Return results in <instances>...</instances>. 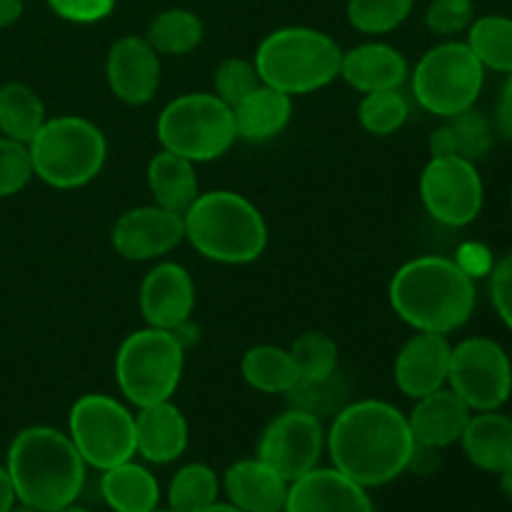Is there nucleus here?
Returning a JSON list of instances; mask_svg holds the SVG:
<instances>
[{"label":"nucleus","mask_w":512,"mask_h":512,"mask_svg":"<svg viewBox=\"0 0 512 512\" xmlns=\"http://www.w3.org/2000/svg\"><path fill=\"white\" fill-rule=\"evenodd\" d=\"M448 385L473 413L500 410L512 393V363L493 338H468L450 350Z\"/></svg>","instance_id":"nucleus-11"},{"label":"nucleus","mask_w":512,"mask_h":512,"mask_svg":"<svg viewBox=\"0 0 512 512\" xmlns=\"http://www.w3.org/2000/svg\"><path fill=\"white\" fill-rule=\"evenodd\" d=\"M100 495L113 512H150L160 508V485L145 465L135 460L103 470Z\"/></svg>","instance_id":"nucleus-25"},{"label":"nucleus","mask_w":512,"mask_h":512,"mask_svg":"<svg viewBox=\"0 0 512 512\" xmlns=\"http://www.w3.org/2000/svg\"><path fill=\"white\" fill-rule=\"evenodd\" d=\"M148 188L155 205L183 215L200 195L195 163L170 150H160L148 163Z\"/></svg>","instance_id":"nucleus-26"},{"label":"nucleus","mask_w":512,"mask_h":512,"mask_svg":"<svg viewBox=\"0 0 512 512\" xmlns=\"http://www.w3.org/2000/svg\"><path fill=\"white\" fill-rule=\"evenodd\" d=\"M428 145H430V155H433V158H450V155H458L450 125H440V128H435L433 133H430Z\"/></svg>","instance_id":"nucleus-43"},{"label":"nucleus","mask_w":512,"mask_h":512,"mask_svg":"<svg viewBox=\"0 0 512 512\" xmlns=\"http://www.w3.org/2000/svg\"><path fill=\"white\" fill-rule=\"evenodd\" d=\"M243 378L250 388L268 395H285L298 380L290 350L275 348V345H255L243 355Z\"/></svg>","instance_id":"nucleus-28"},{"label":"nucleus","mask_w":512,"mask_h":512,"mask_svg":"<svg viewBox=\"0 0 512 512\" xmlns=\"http://www.w3.org/2000/svg\"><path fill=\"white\" fill-rule=\"evenodd\" d=\"M500 488H503V493L512 500V463L500 473Z\"/></svg>","instance_id":"nucleus-46"},{"label":"nucleus","mask_w":512,"mask_h":512,"mask_svg":"<svg viewBox=\"0 0 512 512\" xmlns=\"http://www.w3.org/2000/svg\"><path fill=\"white\" fill-rule=\"evenodd\" d=\"M33 178L28 145L0 135V198L18 195Z\"/></svg>","instance_id":"nucleus-38"},{"label":"nucleus","mask_w":512,"mask_h":512,"mask_svg":"<svg viewBox=\"0 0 512 512\" xmlns=\"http://www.w3.org/2000/svg\"><path fill=\"white\" fill-rule=\"evenodd\" d=\"M388 295L395 315L410 328L440 335L463 328L478 303L473 275L440 255H423L405 263L390 280Z\"/></svg>","instance_id":"nucleus-2"},{"label":"nucleus","mask_w":512,"mask_h":512,"mask_svg":"<svg viewBox=\"0 0 512 512\" xmlns=\"http://www.w3.org/2000/svg\"><path fill=\"white\" fill-rule=\"evenodd\" d=\"M285 512H375V505L368 488L338 468L318 465L290 483Z\"/></svg>","instance_id":"nucleus-16"},{"label":"nucleus","mask_w":512,"mask_h":512,"mask_svg":"<svg viewBox=\"0 0 512 512\" xmlns=\"http://www.w3.org/2000/svg\"><path fill=\"white\" fill-rule=\"evenodd\" d=\"M48 5L58 18L70 23H98L113 13L115 0H48Z\"/></svg>","instance_id":"nucleus-40"},{"label":"nucleus","mask_w":512,"mask_h":512,"mask_svg":"<svg viewBox=\"0 0 512 512\" xmlns=\"http://www.w3.org/2000/svg\"><path fill=\"white\" fill-rule=\"evenodd\" d=\"M470 415L473 410L465 405L460 395H455L450 388H440L415 400L413 413L408 415V425L415 445L443 450L448 445L460 443V435H463Z\"/></svg>","instance_id":"nucleus-20"},{"label":"nucleus","mask_w":512,"mask_h":512,"mask_svg":"<svg viewBox=\"0 0 512 512\" xmlns=\"http://www.w3.org/2000/svg\"><path fill=\"white\" fill-rule=\"evenodd\" d=\"M23 10H25V0H0V30L18 23Z\"/></svg>","instance_id":"nucleus-45"},{"label":"nucleus","mask_w":512,"mask_h":512,"mask_svg":"<svg viewBox=\"0 0 512 512\" xmlns=\"http://www.w3.org/2000/svg\"><path fill=\"white\" fill-rule=\"evenodd\" d=\"M450 130H453L455 138V150H458L460 158L470 160V163H478L493 148V123L485 118L480 110L468 108L463 113L453 115L450 118Z\"/></svg>","instance_id":"nucleus-36"},{"label":"nucleus","mask_w":512,"mask_h":512,"mask_svg":"<svg viewBox=\"0 0 512 512\" xmlns=\"http://www.w3.org/2000/svg\"><path fill=\"white\" fill-rule=\"evenodd\" d=\"M110 238L125 260H155L185 240L183 215L160 205H140L115 220Z\"/></svg>","instance_id":"nucleus-14"},{"label":"nucleus","mask_w":512,"mask_h":512,"mask_svg":"<svg viewBox=\"0 0 512 512\" xmlns=\"http://www.w3.org/2000/svg\"><path fill=\"white\" fill-rule=\"evenodd\" d=\"M228 503L243 512H278L285 508L290 483L260 458L238 460L223 475Z\"/></svg>","instance_id":"nucleus-21"},{"label":"nucleus","mask_w":512,"mask_h":512,"mask_svg":"<svg viewBox=\"0 0 512 512\" xmlns=\"http://www.w3.org/2000/svg\"><path fill=\"white\" fill-rule=\"evenodd\" d=\"M460 445L475 468L500 475L512 463V418L498 410L470 415Z\"/></svg>","instance_id":"nucleus-24"},{"label":"nucleus","mask_w":512,"mask_h":512,"mask_svg":"<svg viewBox=\"0 0 512 512\" xmlns=\"http://www.w3.org/2000/svg\"><path fill=\"white\" fill-rule=\"evenodd\" d=\"M495 123H498L500 135H505V138L512 140V73H508V80H505L503 85V93H500Z\"/></svg>","instance_id":"nucleus-42"},{"label":"nucleus","mask_w":512,"mask_h":512,"mask_svg":"<svg viewBox=\"0 0 512 512\" xmlns=\"http://www.w3.org/2000/svg\"><path fill=\"white\" fill-rule=\"evenodd\" d=\"M105 78L125 105L150 103L160 88V55L145 38L125 35L110 45Z\"/></svg>","instance_id":"nucleus-15"},{"label":"nucleus","mask_w":512,"mask_h":512,"mask_svg":"<svg viewBox=\"0 0 512 512\" xmlns=\"http://www.w3.org/2000/svg\"><path fill=\"white\" fill-rule=\"evenodd\" d=\"M340 78L360 93L395 90L408 78V60L393 45L365 43L343 53Z\"/></svg>","instance_id":"nucleus-22"},{"label":"nucleus","mask_w":512,"mask_h":512,"mask_svg":"<svg viewBox=\"0 0 512 512\" xmlns=\"http://www.w3.org/2000/svg\"><path fill=\"white\" fill-rule=\"evenodd\" d=\"M343 50L323 30L280 28L255 50L260 80L288 95H305L325 88L340 75Z\"/></svg>","instance_id":"nucleus-5"},{"label":"nucleus","mask_w":512,"mask_h":512,"mask_svg":"<svg viewBox=\"0 0 512 512\" xmlns=\"http://www.w3.org/2000/svg\"><path fill=\"white\" fill-rule=\"evenodd\" d=\"M325 450V430L315 415L288 408L268 423L258 440V455L288 483L318 468Z\"/></svg>","instance_id":"nucleus-13"},{"label":"nucleus","mask_w":512,"mask_h":512,"mask_svg":"<svg viewBox=\"0 0 512 512\" xmlns=\"http://www.w3.org/2000/svg\"><path fill=\"white\" fill-rule=\"evenodd\" d=\"M5 468L18 503L38 512H55L78 503L88 465L68 433L48 425H30L10 443Z\"/></svg>","instance_id":"nucleus-3"},{"label":"nucleus","mask_w":512,"mask_h":512,"mask_svg":"<svg viewBox=\"0 0 512 512\" xmlns=\"http://www.w3.org/2000/svg\"><path fill=\"white\" fill-rule=\"evenodd\" d=\"M260 85H263V80H260L258 68L245 58H228L215 70V95L230 108H235L240 100L248 98Z\"/></svg>","instance_id":"nucleus-37"},{"label":"nucleus","mask_w":512,"mask_h":512,"mask_svg":"<svg viewBox=\"0 0 512 512\" xmlns=\"http://www.w3.org/2000/svg\"><path fill=\"white\" fill-rule=\"evenodd\" d=\"M290 115H293V95L263 83L233 108L235 133L248 143H265L278 138L288 128Z\"/></svg>","instance_id":"nucleus-23"},{"label":"nucleus","mask_w":512,"mask_h":512,"mask_svg":"<svg viewBox=\"0 0 512 512\" xmlns=\"http://www.w3.org/2000/svg\"><path fill=\"white\" fill-rule=\"evenodd\" d=\"M150 512H173V510H168V508H165V510H160V508H155V510H150Z\"/></svg>","instance_id":"nucleus-50"},{"label":"nucleus","mask_w":512,"mask_h":512,"mask_svg":"<svg viewBox=\"0 0 512 512\" xmlns=\"http://www.w3.org/2000/svg\"><path fill=\"white\" fill-rule=\"evenodd\" d=\"M408 115V100L400 95L398 88L365 93L358 108L360 125L373 135H393L395 130L403 128Z\"/></svg>","instance_id":"nucleus-35"},{"label":"nucleus","mask_w":512,"mask_h":512,"mask_svg":"<svg viewBox=\"0 0 512 512\" xmlns=\"http://www.w3.org/2000/svg\"><path fill=\"white\" fill-rule=\"evenodd\" d=\"M188 448V420L170 400L138 408L135 455L153 465L175 463Z\"/></svg>","instance_id":"nucleus-19"},{"label":"nucleus","mask_w":512,"mask_h":512,"mask_svg":"<svg viewBox=\"0 0 512 512\" xmlns=\"http://www.w3.org/2000/svg\"><path fill=\"white\" fill-rule=\"evenodd\" d=\"M68 435L88 468L108 470L135 458V415L103 393H88L70 408Z\"/></svg>","instance_id":"nucleus-10"},{"label":"nucleus","mask_w":512,"mask_h":512,"mask_svg":"<svg viewBox=\"0 0 512 512\" xmlns=\"http://www.w3.org/2000/svg\"><path fill=\"white\" fill-rule=\"evenodd\" d=\"M468 48L483 68L512 73V18L505 15H483L468 28Z\"/></svg>","instance_id":"nucleus-30"},{"label":"nucleus","mask_w":512,"mask_h":512,"mask_svg":"<svg viewBox=\"0 0 512 512\" xmlns=\"http://www.w3.org/2000/svg\"><path fill=\"white\" fill-rule=\"evenodd\" d=\"M348 395V383L335 373L330 378L320 380L298 378L293 388L285 393V398H288L290 408L303 410V413H310L318 420H323L328 415L335 418L348 405Z\"/></svg>","instance_id":"nucleus-32"},{"label":"nucleus","mask_w":512,"mask_h":512,"mask_svg":"<svg viewBox=\"0 0 512 512\" xmlns=\"http://www.w3.org/2000/svg\"><path fill=\"white\" fill-rule=\"evenodd\" d=\"M183 365L185 348L173 330L148 325L120 343L115 355V380L128 403L145 408L173 398L183 378Z\"/></svg>","instance_id":"nucleus-7"},{"label":"nucleus","mask_w":512,"mask_h":512,"mask_svg":"<svg viewBox=\"0 0 512 512\" xmlns=\"http://www.w3.org/2000/svg\"><path fill=\"white\" fill-rule=\"evenodd\" d=\"M290 358L298 370V378L320 380L338 373V345L330 335L318 330L300 335L290 348Z\"/></svg>","instance_id":"nucleus-33"},{"label":"nucleus","mask_w":512,"mask_h":512,"mask_svg":"<svg viewBox=\"0 0 512 512\" xmlns=\"http://www.w3.org/2000/svg\"><path fill=\"white\" fill-rule=\"evenodd\" d=\"M420 198L430 218L448 228H465L483 210V178L475 163L460 155L430 158L420 175Z\"/></svg>","instance_id":"nucleus-12"},{"label":"nucleus","mask_w":512,"mask_h":512,"mask_svg":"<svg viewBox=\"0 0 512 512\" xmlns=\"http://www.w3.org/2000/svg\"><path fill=\"white\" fill-rule=\"evenodd\" d=\"M333 468L353 478L363 488H380L410 468L415 438L408 415L385 400L348 403L335 415L325 435Z\"/></svg>","instance_id":"nucleus-1"},{"label":"nucleus","mask_w":512,"mask_h":512,"mask_svg":"<svg viewBox=\"0 0 512 512\" xmlns=\"http://www.w3.org/2000/svg\"><path fill=\"white\" fill-rule=\"evenodd\" d=\"M510 203H512V188H510Z\"/></svg>","instance_id":"nucleus-51"},{"label":"nucleus","mask_w":512,"mask_h":512,"mask_svg":"<svg viewBox=\"0 0 512 512\" xmlns=\"http://www.w3.org/2000/svg\"><path fill=\"white\" fill-rule=\"evenodd\" d=\"M8 512H38V510L28 508V505H23V503H15V505H13V508H10Z\"/></svg>","instance_id":"nucleus-49"},{"label":"nucleus","mask_w":512,"mask_h":512,"mask_svg":"<svg viewBox=\"0 0 512 512\" xmlns=\"http://www.w3.org/2000/svg\"><path fill=\"white\" fill-rule=\"evenodd\" d=\"M35 178L58 190L83 188L95 180L108 158L103 130L80 115L48 118L28 143Z\"/></svg>","instance_id":"nucleus-6"},{"label":"nucleus","mask_w":512,"mask_h":512,"mask_svg":"<svg viewBox=\"0 0 512 512\" xmlns=\"http://www.w3.org/2000/svg\"><path fill=\"white\" fill-rule=\"evenodd\" d=\"M490 298H493L500 320L512 333V253L505 255L490 273Z\"/></svg>","instance_id":"nucleus-41"},{"label":"nucleus","mask_w":512,"mask_h":512,"mask_svg":"<svg viewBox=\"0 0 512 512\" xmlns=\"http://www.w3.org/2000/svg\"><path fill=\"white\" fill-rule=\"evenodd\" d=\"M413 5L415 0H348V20L360 33L383 35L400 28Z\"/></svg>","instance_id":"nucleus-34"},{"label":"nucleus","mask_w":512,"mask_h":512,"mask_svg":"<svg viewBox=\"0 0 512 512\" xmlns=\"http://www.w3.org/2000/svg\"><path fill=\"white\" fill-rule=\"evenodd\" d=\"M485 83V68L468 43L448 40L418 60L413 70V95L420 108L440 118H453L473 108Z\"/></svg>","instance_id":"nucleus-9"},{"label":"nucleus","mask_w":512,"mask_h":512,"mask_svg":"<svg viewBox=\"0 0 512 512\" xmlns=\"http://www.w3.org/2000/svg\"><path fill=\"white\" fill-rule=\"evenodd\" d=\"M45 120L43 100L30 85H0V135L28 145Z\"/></svg>","instance_id":"nucleus-27"},{"label":"nucleus","mask_w":512,"mask_h":512,"mask_svg":"<svg viewBox=\"0 0 512 512\" xmlns=\"http://www.w3.org/2000/svg\"><path fill=\"white\" fill-rule=\"evenodd\" d=\"M278 512H285V508H283V510H278Z\"/></svg>","instance_id":"nucleus-52"},{"label":"nucleus","mask_w":512,"mask_h":512,"mask_svg":"<svg viewBox=\"0 0 512 512\" xmlns=\"http://www.w3.org/2000/svg\"><path fill=\"white\" fill-rule=\"evenodd\" d=\"M15 503H18V495H15L13 480H10L8 468L0 463V512H8Z\"/></svg>","instance_id":"nucleus-44"},{"label":"nucleus","mask_w":512,"mask_h":512,"mask_svg":"<svg viewBox=\"0 0 512 512\" xmlns=\"http://www.w3.org/2000/svg\"><path fill=\"white\" fill-rule=\"evenodd\" d=\"M145 40L158 55H188L203 40V20L193 10H163L150 20Z\"/></svg>","instance_id":"nucleus-29"},{"label":"nucleus","mask_w":512,"mask_h":512,"mask_svg":"<svg viewBox=\"0 0 512 512\" xmlns=\"http://www.w3.org/2000/svg\"><path fill=\"white\" fill-rule=\"evenodd\" d=\"M203 512H243V510L235 508L233 503H213L208 510H203Z\"/></svg>","instance_id":"nucleus-47"},{"label":"nucleus","mask_w":512,"mask_h":512,"mask_svg":"<svg viewBox=\"0 0 512 512\" xmlns=\"http://www.w3.org/2000/svg\"><path fill=\"white\" fill-rule=\"evenodd\" d=\"M55 512H93V510H88V508H83V505L73 503V505H68V508H60V510H55Z\"/></svg>","instance_id":"nucleus-48"},{"label":"nucleus","mask_w":512,"mask_h":512,"mask_svg":"<svg viewBox=\"0 0 512 512\" xmlns=\"http://www.w3.org/2000/svg\"><path fill=\"white\" fill-rule=\"evenodd\" d=\"M220 480L215 470L205 463L183 465L168 485V510L203 512L218 503Z\"/></svg>","instance_id":"nucleus-31"},{"label":"nucleus","mask_w":512,"mask_h":512,"mask_svg":"<svg viewBox=\"0 0 512 512\" xmlns=\"http://www.w3.org/2000/svg\"><path fill=\"white\" fill-rule=\"evenodd\" d=\"M475 20L473 0H433L425 13V25L435 35H458Z\"/></svg>","instance_id":"nucleus-39"},{"label":"nucleus","mask_w":512,"mask_h":512,"mask_svg":"<svg viewBox=\"0 0 512 512\" xmlns=\"http://www.w3.org/2000/svg\"><path fill=\"white\" fill-rule=\"evenodd\" d=\"M183 223L185 240L215 263H253L268 245V225L260 210L233 190L200 193L183 213Z\"/></svg>","instance_id":"nucleus-4"},{"label":"nucleus","mask_w":512,"mask_h":512,"mask_svg":"<svg viewBox=\"0 0 512 512\" xmlns=\"http://www.w3.org/2000/svg\"><path fill=\"white\" fill-rule=\"evenodd\" d=\"M195 308V283L178 263H160L140 285V313L150 328L175 330L188 323Z\"/></svg>","instance_id":"nucleus-17"},{"label":"nucleus","mask_w":512,"mask_h":512,"mask_svg":"<svg viewBox=\"0 0 512 512\" xmlns=\"http://www.w3.org/2000/svg\"><path fill=\"white\" fill-rule=\"evenodd\" d=\"M453 345L440 333H418L400 348L395 358V385L400 393L418 400L445 388Z\"/></svg>","instance_id":"nucleus-18"},{"label":"nucleus","mask_w":512,"mask_h":512,"mask_svg":"<svg viewBox=\"0 0 512 512\" xmlns=\"http://www.w3.org/2000/svg\"><path fill=\"white\" fill-rule=\"evenodd\" d=\"M158 140L163 150L183 155L190 163L220 158L238 140L233 108L215 93L180 95L160 110Z\"/></svg>","instance_id":"nucleus-8"}]
</instances>
